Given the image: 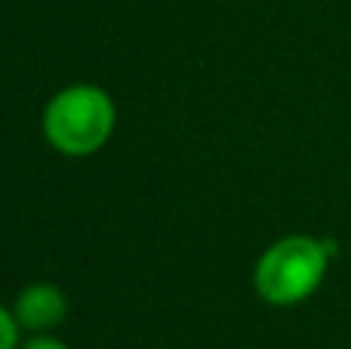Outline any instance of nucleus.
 I'll return each instance as SVG.
<instances>
[{
  "label": "nucleus",
  "mask_w": 351,
  "mask_h": 349,
  "mask_svg": "<svg viewBox=\"0 0 351 349\" xmlns=\"http://www.w3.org/2000/svg\"><path fill=\"white\" fill-rule=\"evenodd\" d=\"M19 349H68V344H62V340L53 337V334H34V337L25 340Z\"/></svg>",
  "instance_id": "obj_5"
},
{
  "label": "nucleus",
  "mask_w": 351,
  "mask_h": 349,
  "mask_svg": "<svg viewBox=\"0 0 351 349\" xmlns=\"http://www.w3.org/2000/svg\"><path fill=\"white\" fill-rule=\"evenodd\" d=\"M336 245L315 235H284L259 254L253 288L268 306H299L324 284Z\"/></svg>",
  "instance_id": "obj_2"
},
{
  "label": "nucleus",
  "mask_w": 351,
  "mask_h": 349,
  "mask_svg": "<svg viewBox=\"0 0 351 349\" xmlns=\"http://www.w3.org/2000/svg\"><path fill=\"white\" fill-rule=\"evenodd\" d=\"M19 322L12 315V309L0 306V349H19Z\"/></svg>",
  "instance_id": "obj_4"
},
{
  "label": "nucleus",
  "mask_w": 351,
  "mask_h": 349,
  "mask_svg": "<svg viewBox=\"0 0 351 349\" xmlns=\"http://www.w3.org/2000/svg\"><path fill=\"white\" fill-rule=\"evenodd\" d=\"M12 315L19 328L28 334H49L65 322L68 315V297L59 284L53 282H34L25 284L12 300Z\"/></svg>",
  "instance_id": "obj_3"
},
{
  "label": "nucleus",
  "mask_w": 351,
  "mask_h": 349,
  "mask_svg": "<svg viewBox=\"0 0 351 349\" xmlns=\"http://www.w3.org/2000/svg\"><path fill=\"white\" fill-rule=\"evenodd\" d=\"M117 127V105L99 84L62 87L40 117L43 139L65 158H90L102 152Z\"/></svg>",
  "instance_id": "obj_1"
}]
</instances>
